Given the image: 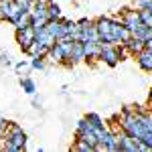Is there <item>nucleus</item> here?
<instances>
[{
  "label": "nucleus",
  "mask_w": 152,
  "mask_h": 152,
  "mask_svg": "<svg viewBox=\"0 0 152 152\" xmlns=\"http://www.w3.org/2000/svg\"><path fill=\"white\" fill-rule=\"evenodd\" d=\"M95 28L99 33V43H112V45H122V31L124 24L120 18H110V16H99L95 20Z\"/></svg>",
  "instance_id": "nucleus-1"
},
{
  "label": "nucleus",
  "mask_w": 152,
  "mask_h": 152,
  "mask_svg": "<svg viewBox=\"0 0 152 152\" xmlns=\"http://www.w3.org/2000/svg\"><path fill=\"white\" fill-rule=\"evenodd\" d=\"M124 55V49L120 45H112V43H102V53H99V61H104L105 65L114 67L120 63V59Z\"/></svg>",
  "instance_id": "nucleus-2"
},
{
  "label": "nucleus",
  "mask_w": 152,
  "mask_h": 152,
  "mask_svg": "<svg viewBox=\"0 0 152 152\" xmlns=\"http://www.w3.org/2000/svg\"><path fill=\"white\" fill-rule=\"evenodd\" d=\"M120 20H122V24L128 28V31H136L142 23V16H140V10H136V8H124L122 10V14H120Z\"/></svg>",
  "instance_id": "nucleus-3"
},
{
  "label": "nucleus",
  "mask_w": 152,
  "mask_h": 152,
  "mask_svg": "<svg viewBox=\"0 0 152 152\" xmlns=\"http://www.w3.org/2000/svg\"><path fill=\"white\" fill-rule=\"evenodd\" d=\"M118 132V144H120V150L122 152H140V138H134L126 134L124 130L120 128Z\"/></svg>",
  "instance_id": "nucleus-4"
},
{
  "label": "nucleus",
  "mask_w": 152,
  "mask_h": 152,
  "mask_svg": "<svg viewBox=\"0 0 152 152\" xmlns=\"http://www.w3.org/2000/svg\"><path fill=\"white\" fill-rule=\"evenodd\" d=\"M35 39H37V33H35L33 26H26L23 31H16V43L20 45L23 51H26V49L31 47V45L35 43Z\"/></svg>",
  "instance_id": "nucleus-5"
},
{
  "label": "nucleus",
  "mask_w": 152,
  "mask_h": 152,
  "mask_svg": "<svg viewBox=\"0 0 152 152\" xmlns=\"http://www.w3.org/2000/svg\"><path fill=\"white\" fill-rule=\"evenodd\" d=\"M45 28H47L49 33L55 37V41H61V39H65V37H67L65 24H63V18H59V20H49Z\"/></svg>",
  "instance_id": "nucleus-6"
},
{
  "label": "nucleus",
  "mask_w": 152,
  "mask_h": 152,
  "mask_svg": "<svg viewBox=\"0 0 152 152\" xmlns=\"http://www.w3.org/2000/svg\"><path fill=\"white\" fill-rule=\"evenodd\" d=\"M120 47L124 49V53H128V55H138V53H142L144 49H146V41H140V39H130L128 43H124V45H120Z\"/></svg>",
  "instance_id": "nucleus-7"
},
{
  "label": "nucleus",
  "mask_w": 152,
  "mask_h": 152,
  "mask_svg": "<svg viewBox=\"0 0 152 152\" xmlns=\"http://www.w3.org/2000/svg\"><path fill=\"white\" fill-rule=\"evenodd\" d=\"M83 47H85V61L99 59V53H102V43L99 41H87V43H83Z\"/></svg>",
  "instance_id": "nucleus-8"
},
{
  "label": "nucleus",
  "mask_w": 152,
  "mask_h": 152,
  "mask_svg": "<svg viewBox=\"0 0 152 152\" xmlns=\"http://www.w3.org/2000/svg\"><path fill=\"white\" fill-rule=\"evenodd\" d=\"M81 61H85V47H83L81 41H75L73 49H71V55H69V63L75 65V63H81Z\"/></svg>",
  "instance_id": "nucleus-9"
},
{
  "label": "nucleus",
  "mask_w": 152,
  "mask_h": 152,
  "mask_svg": "<svg viewBox=\"0 0 152 152\" xmlns=\"http://www.w3.org/2000/svg\"><path fill=\"white\" fill-rule=\"evenodd\" d=\"M136 61H138V65H140L142 71H152V49H144L142 53L136 55Z\"/></svg>",
  "instance_id": "nucleus-10"
},
{
  "label": "nucleus",
  "mask_w": 152,
  "mask_h": 152,
  "mask_svg": "<svg viewBox=\"0 0 152 152\" xmlns=\"http://www.w3.org/2000/svg\"><path fill=\"white\" fill-rule=\"evenodd\" d=\"M31 23H33V14H31V10H23L14 20H12V26H14L16 31H23V28H26V26H31Z\"/></svg>",
  "instance_id": "nucleus-11"
},
{
  "label": "nucleus",
  "mask_w": 152,
  "mask_h": 152,
  "mask_svg": "<svg viewBox=\"0 0 152 152\" xmlns=\"http://www.w3.org/2000/svg\"><path fill=\"white\" fill-rule=\"evenodd\" d=\"M51 61H55V63H63V65H67V55H65V51H63V47L59 45V43H55L53 47L49 49V55H47Z\"/></svg>",
  "instance_id": "nucleus-12"
},
{
  "label": "nucleus",
  "mask_w": 152,
  "mask_h": 152,
  "mask_svg": "<svg viewBox=\"0 0 152 152\" xmlns=\"http://www.w3.org/2000/svg\"><path fill=\"white\" fill-rule=\"evenodd\" d=\"M49 49H51V47L43 45V43H39V41L35 39V43L26 49L24 53H26V55H31V57H33V55H43V57H47V55H49Z\"/></svg>",
  "instance_id": "nucleus-13"
},
{
  "label": "nucleus",
  "mask_w": 152,
  "mask_h": 152,
  "mask_svg": "<svg viewBox=\"0 0 152 152\" xmlns=\"http://www.w3.org/2000/svg\"><path fill=\"white\" fill-rule=\"evenodd\" d=\"M85 120L91 124V128H94L95 132H99V130H105V122H104V118L99 116V114H95V112H89V114L85 116Z\"/></svg>",
  "instance_id": "nucleus-14"
},
{
  "label": "nucleus",
  "mask_w": 152,
  "mask_h": 152,
  "mask_svg": "<svg viewBox=\"0 0 152 152\" xmlns=\"http://www.w3.org/2000/svg\"><path fill=\"white\" fill-rule=\"evenodd\" d=\"M37 33V41L39 43H43V45H47V47H53L57 41H55V37L49 33L47 28H41V31H35Z\"/></svg>",
  "instance_id": "nucleus-15"
},
{
  "label": "nucleus",
  "mask_w": 152,
  "mask_h": 152,
  "mask_svg": "<svg viewBox=\"0 0 152 152\" xmlns=\"http://www.w3.org/2000/svg\"><path fill=\"white\" fill-rule=\"evenodd\" d=\"M20 87H23L24 94H28V95L37 94V85H35V81H33L31 77H20Z\"/></svg>",
  "instance_id": "nucleus-16"
},
{
  "label": "nucleus",
  "mask_w": 152,
  "mask_h": 152,
  "mask_svg": "<svg viewBox=\"0 0 152 152\" xmlns=\"http://www.w3.org/2000/svg\"><path fill=\"white\" fill-rule=\"evenodd\" d=\"M59 18H63V12H61V6H59L57 2H49V20H59Z\"/></svg>",
  "instance_id": "nucleus-17"
},
{
  "label": "nucleus",
  "mask_w": 152,
  "mask_h": 152,
  "mask_svg": "<svg viewBox=\"0 0 152 152\" xmlns=\"http://www.w3.org/2000/svg\"><path fill=\"white\" fill-rule=\"evenodd\" d=\"M71 150H77V152H95V148H94V146H89L87 142L77 140V138H75V144L71 146Z\"/></svg>",
  "instance_id": "nucleus-18"
},
{
  "label": "nucleus",
  "mask_w": 152,
  "mask_h": 152,
  "mask_svg": "<svg viewBox=\"0 0 152 152\" xmlns=\"http://www.w3.org/2000/svg\"><path fill=\"white\" fill-rule=\"evenodd\" d=\"M31 69L43 71L45 69V57L43 55H33V59H31Z\"/></svg>",
  "instance_id": "nucleus-19"
},
{
  "label": "nucleus",
  "mask_w": 152,
  "mask_h": 152,
  "mask_svg": "<svg viewBox=\"0 0 152 152\" xmlns=\"http://www.w3.org/2000/svg\"><path fill=\"white\" fill-rule=\"evenodd\" d=\"M87 130H91V124H89V122H87V120L83 118V120H79V122H77V128H75V136H77V134H83V132H87Z\"/></svg>",
  "instance_id": "nucleus-20"
},
{
  "label": "nucleus",
  "mask_w": 152,
  "mask_h": 152,
  "mask_svg": "<svg viewBox=\"0 0 152 152\" xmlns=\"http://www.w3.org/2000/svg\"><path fill=\"white\" fill-rule=\"evenodd\" d=\"M49 23V18H33V23H31V26L35 28V31H41V28H45Z\"/></svg>",
  "instance_id": "nucleus-21"
},
{
  "label": "nucleus",
  "mask_w": 152,
  "mask_h": 152,
  "mask_svg": "<svg viewBox=\"0 0 152 152\" xmlns=\"http://www.w3.org/2000/svg\"><path fill=\"white\" fill-rule=\"evenodd\" d=\"M140 16H142V23L146 24V26H152V14L146 10V8H142V10H140Z\"/></svg>",
  "instance_id": "nucleus-22"
},
{
  "label": "nucleus",
  "mask_w": 152,
  "mask_h": 152,
  "mask_svg": "<svg viewBox=\"0 0 152 152\" xmlns=\"http://www.w3.org/2000/svg\"><path fill=\"white\" fill-rule=\"evenodd\" d=\"M10 65V55L6 51H0V67H8Z\"/></svg>",
  "instance_id": "nucleus-23"
},
{
  "label": "nucleus",
  "mask_w": 152,
  "mask_h": 152,
  "mask_svg": "<svg viewBox=\"0 0 152 152\" xmlns=\"http://www.w3.org/2000/svg\"><path fill=\"white\" fill-rule=\"evenodd\" d=\"M152 0H134V6L138 8V10H142V8H146V6H150Z\"/></svg>",
  "instance_id": "nucleus-24"
},
{
  "label": "nucleus",
  "mask_w": 152,
  "mask_h": 152,
  "mask_svg": "<svg viewBox=\"0 0 152 152\" xmlns=\"http://www.w3.org/2000/svg\"><path fill=\"white\" fill-rule=\"evenodd\" d=\"M28 67H31V63H24V61L16 63V71H18V73H26V71H28Z\"/></svg>",
  "instance_id": "nucleus-25"
},
{
  "label": "nucleus",
  "mask_w": 152,
  "mask_h": 152,
  "mask_svg": "<svg viewBox=\"0 0 152 152\" xmlns=\"http://www.w3.org/2000/svg\"><path fill=\"white\" fill-rule=\"evenodd\" d=\"M146 49H152V39H150V41H146Z\"/></svg>",
  "instance_id": "nucleus-26"
},
{
  "label": "nucleus",
  "mask_w": 152,
  "mask_h": 152,
  "mask_svg": "<svg viewBox=\"0 0 152 152\" xmlns=\"http://www.w3.org/2000/svg\"><path fill=\"white\" fill-rule=\"evenodd\" d=\"M148 102H150V105H152V89H150V95H148Z\"/></svg>",
  "instance_id": "nucleus-27"
},
{
  "label": "nucleus",
  "mask_w": 152,
  "mask_h": 152,
  "mask_svg": "<svg viewBox=\"0 0 152 152\" xmlns=\"http://www.w3.org/2000/svg\"><path fill=\"white\" fill-rule=\"evenodd\" d=\"M0 150H2V138H0Z\"/></svg>",
  "instance_id": "nucleus-28"
}]
</instances>
